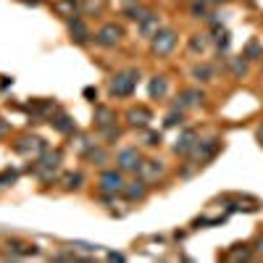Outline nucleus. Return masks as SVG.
<instances>
[{
  "label": "nucleus",
  "instance_id": "3",
  "mask_svg": "<svg viewBox=\"0 0 263 263\" xmlns=\"http://www.w3.org/2000/svg\"><path fill=\"white\" fill-rule=\"evenodd\" d=\"M258 137H260V140H263V129H260V132H258Z\"/></svg>",
  "mask_w": 263,
  "mask_h": 263
},
{
  "label": "nucleus",
  "instance_id": "2",
  "mask_svg": "<svg viewBox=\"0 0 263 263\" xmlns=\"http://www.w3.org/2000/svg\"><path fill=\"white\" fill-rule=\"evenodd\" d=\"M195 77H197V79H200V77L208 79V77H211V69H205V66H203V69H197V71H195Z\"/></svg>",
  "mask_w": 263,
  "mask_h": 263
},
{
  "label": "nucleus",
  "instance_id": "4",
  "mask_svg": "<svg viewBox=\"0 0 263 263\" xmlns=\"http://www.w3.org/2000/svg\"><path fill=\"white\" fill-rule=\"evenodd\" d=\"M211 3H221V0H211Z\"/></svg>",
  "mask_w": 263,
  "mask_h": 263
},
{
  "label": "nucleus",
  "instance_id": "1",
  "mask_svg": "<svg viewBox=\"0 0 263 263\" xmlns=\"http://www.w3.org/2000/svg\"><path fill=\"white\" fill-rule=\"evenodd\" d=\"M156 50L158 53H168L174 48V42H177V37H174V32H163V34H156Z\"/></svg>",
  "mask_w": 263,
  "mask_h": 263
}]
</instances>
